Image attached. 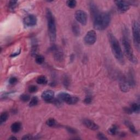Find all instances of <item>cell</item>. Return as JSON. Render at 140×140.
<instances>
[{
  "label": "cell",
  "mask_w": 140,
  "mask_h": 140,
  "mask_svg": "<svg viewBox=\"0 0 140 140\" xmlns=\"http://www.w3.org/2000/svg\"><path fill=\"white\" fill-rule=\"evenodd\" d=\"M94 27L96 30L102 31L108 27L111 22V15L108 12H99L92 19Z\"/></svg>",
  "instance_id": "6da1fadb"
},
{
  "label": "cell",
  "mask_w": 140,
  "mask_h": 140,
  "mask_svg": "<svg viewBox=\"0 0 140 140\" xmlns=\"http://www.w3.org/2000/svg\"><path fill=\"white\" fill-rule=\"evenodd\" d=\"M108 37L111 49L115 58L120 64L123 65L125 63L124 57L119 42L116 37L112 34H108Z\"/></svg>",
  "instance_id": "7a4b0ae2"
},
{
  "label": "cell",
  "mask_w": 140,
  "mask_h": 140,
  "mask_svg": "<svg viewBox=\"0 0 140 140\" xmlns=\"http://www.w3.org/2000/svg\"><path fill=\"white\" fill-rule=\"evenodd\" d=\"M46 18L47 21L48 30L50 41L52 43L55 42L56 38V28L55 20L52 12L49 8L46 9Z\"/></svg>",
  "instance_id": "3957f363"
},
{
  "label": "cell",
  "mask_w": 140,
  "mask_h": 140,
  "mask_svg": "<svg viewBox=\"0 0 140 140\" xmlns=\"http://www.w3.org/2000/svg\"><path fill=\"white\" fill-rule=\"evenodd\" d=\"M124 32L123 34V37L122 38L121 42L124 48L125 55H126L128 59L131 63L134 64H137L138 60L134 55L133 49L132 48L130 39H129L128 34H127L128 31L127 32L126 30H125L124 31Z\"/></svg>",
  "instance_id": "277c9868"
},
{
  "label": "cell",
  "mask_w": 140,
  "mask_h": 140,
  "mask_svg": "<svg viewBox=\"0 0 140 140\" xmlns=\"http://www.w3.org/2000/svg\"><path fill=\"white\" fill-rule=\"evenodd\" d=\"M132 36L135 46L138 51L140 48V34L139 24L137 21H134L132 25Z\"/></svg>",
  "instance_id": "5b68a950"
},
{
  "label": "cell",
  "mask_w": 140,
  "mask_h": 140,
  "mask_svg": "<svg viewBox=\"0 0 140 140\" xmlns=\"http://www.w3.org/2000/svg\"><path fill=\"white\" fill-rule=\"evenodd\" d=\"M57 98L60 100L62 102H66L69 105H74L79 101V99L77 96H72L68 94V93L64 92L59 93L58 96H57Z\"/></svg>",
  "instance_id": "8992f818"
},
{
  "label": "cell",
  "mask_w": 140,
  "mask_h": 140,
  "mask_svg": "<svg viewBox=\"0 0 140 140\" xmlns=\"http://www.w3.org/2000/svg\"><path fill=\"white\" fill-rule=\"evenodd\" d=\"M75 18L82 25H85L87 23L88 16L85 12L82 10H78L75 13Z\"/></svg>",
  "instance_id": "52a82bcc"
},
{
  "label": "cell",
  "mask_w": 140,
  "mask_h": 140,
  "mask_svg": "<svg viewBox=\"0 0 140 140\" xmlns=\"http://www.w3.org/2000/svg\"><path fill=\"white\" fill-rule=\"evenodd\" d=\"M97 36L95 31L90 30L85 35L84 41L88 45H93L96 41Z\"/></svg>",
  "instance_id": "ba28073f"
},
{
  "label": "cell",
  "mask_w": 140,
  "mask_h": 140,
  "mask_svg": "<svg viewBox=\"0 0 140 140\" xmlns=\"http://www.w3.org/2000/svg\"><path fill=\"white\" fill-rule=\"evenodd\" d=\"M114 2L117 6L118 11L121 13L127 12L129 8H130V5L129 1H117Z\"/></svg>",
  "instance_id": "9c48e42d"
},
{
  "label": "cell",
  "mask_w": 140,
  "mask_h": 140,
  "mask_svg": "<svg viewBox=\"0 0 140 140\" xmlns=\"http://www.w3.org/2000/svg\"><path fill=\"white\" fill-rule=\"evenodd\" d=\"M37 22V18L33 14H30L25 18L24 19V24L25 26L31 27L35 26Z\"/></svg>",
  "instance_id": "30bf717a"
},
{
  "label": "cell",
  "mask_w": 140,
  "mask_h": 140,
  "mask_svg": "<svg viewBox=\"0 0 140 140\" xmlns=\"http://www.w3.org/2000/svg\"><path fill=\"white\" fill-rule=\"evenodd\" d=\"M52 51L54 53V56L55 59L57 61H62L64 59V53L62 49L56 45H53L52 48Z\"/></svg>",
  "instance_id": "8fae6325"
},
{
  "label": "cell",
  "mask_w": 140,
  "mask_h": 140,
  "mask_svg": "<svg viewBox=\"0 0 140 140\" xmlns=\"http://www.w3.org/2000/svg\"><path fill=\"white\" fill-rule=\"evenodd\" d=\"M119 86L121 90L124 92H128L130 89V86L128 83L127 78L123 76L120 77Z\"/></svg>",
  "instance_id": "7c38bea8"
},
{
  "label": "cell",
  "mask_w": 140,
  "mask_h": 140,
  "mask_svg": "<svg viewBox=\"0 0 140 140\" xmlns=\"http://www.w3.org/2000/svg\"><path fill=\"white\" fill-rule=\"evenodd\" d=\"M41 98L46 102H52L54 98V92L51 90H47L42 93Z\"/></svg>",
  "instance_id": "4fadbf2b"
},
{
  "label": "cell",
  "mask_w": 140,
  "mask_h": 140,
  "mask_svg": "<svg viewBox=\"0 0 140 140\" xmlns=\"http://www.w3.org/2000/svg\"><path fill=\"white\" fill-rule=\"evenodd\" d=\"M83 124L88 129L91 130H98L99 129V127L98 124H96L94 121L90 119H84L83 121Z\"/></svg>",
  "instance_id": "5bb4252c"
},
{
  "label": "cell",
  "mask_w": 140,
  "mask_h": 140,
  "mask_svg": "<svg viewBox=\"0 0 140 140\" xmlns=\"http://www.w3.org/2000/svg\"><path fill=\"white\" fill-rule=\"evenodd\" d=\"M89 7H90V10L91 16L92 19H93L97 15V14L100 12V11L95 3H94L93 2H90Z\"/></svg>",
  "instance_id": "9a60e30c"
},
{
  "label": "cell",
  "mask_w": 140,
  "mask_h": 140,
  "mask_svg": "<svg viewBox=\"0 0 140 140\" xmlns=\"http://www.w3.org/2000/svg\"><path fill=\"white\" fill-rule=\"evenodd\" d=\"M127 79L129 85L130 86V88H134L136 85V82L135 81L134 75L132 72V71H130L129 72L128 77Z\"/></svg>",
  "instance_id": "2e32d148"
},
{
  "label": "cell",
  "mask_w": 140,
  "mask_h": 140,
  "mask_svg": "<svg viewBox=\"0 0 140 140\" xmlns=\"http://www.w3.org/2000/svg\"><path fill=\"white\" fill-rule=\"evenodd\" d=\"M72 30L75 36H79L81 35V28L76 22H73L72 24Z\"/></svg>",
  "instance_id": "e0dca14e"
},
{
  "label": "cell",
  "mask_w": 140,
  "mask_h": 140,
  "mask_svg": "<svg viewBox=\"0 0 140 140\" xmlns=\"http://www.w3.org/2000/svg\"><path fill=\"white\" fill-rule=\"evenodd\" d=\"M21 128V124L20 122H15L11 125V130L14 133H17L18 132Z\"/></svg>",
  "instance_id": "ac0fdd59"
},
{
  "label": "cell",
  "mask_w": 140,
  "mask_h": 140,
  "mask_svg": "<svg viewBox=\"0 0 140 140\" xmlns=\"http://www.w3.org/2000/svg\"><path fill=\"white\" fill-rule=\"evenodd\" d=\"M125 124L126 125V126L129 129V130H130V131L134 134H137L138 132L136 129L135 128V126L134 124H132L131 121H129V120H125Z\"/></svg>",
  "instance_id": "d6986e66"
},
{
  "label": "cell",
  "mask_w": 140,
  "mask_h": 140,
  "mask_svg": "<svg viewBox=\"0 0 140 140\" xmlns=\"http://www.w3.org/2000/svg\"><path fill=\"white\" fill-rule=\"evenodd\" d=\"M9 117L8 113L7 112H2L1 114V116H0V124L2 125L3 123H5V122L8 119Z\"/></svg>",
  "instance_id": "ffe728a7"
},
{
  "label": "cell",
  "mask_w": 140,
  "mask_h": 140,
  "mask_svg": "<svg viewBox=\"0 0 140 140\" xmlns=\"http://www.w3.org/2000/svg\"><path fill=\"white\" fill-rule=\"evenodd\" d=\"M130 108H131L132 112H134V113H137V114H138L139 113L140 107H139V105L138 103H132L131 106Z\"/></svg>",
  "instance_id": "44dd1931"
},
{
  "label": "cell",
  "mask_w": 140,
  "mask_h": 140,
  "mask_svg": "<svg viewBox=\"0 0 140 140\" xmlns=\"http://www.w3.org/2000/svg\"><path fill=\"white\" fill-rule=\"evenodd\" d=\"M63 84L65 86V87L68 89L70 87V80L69 77L67 75H64L63 77Z\"/></svg>",
  "instance_id": "7402d4cb"
},
{
  "label": "cell",
  "mask_w": 140,
  "mask_h": 140,
  "mask_svg": "<svg viewBox=\"0 0 140 140\" xmlns=\"http://www.w3.org/2000/svg\"><path fill=\"white\" fill-rule=\"evenodd\" d=\"M108 133L111 135H116L118 132V127L116 125H114L113 126L110 128L108 130Z\"/></svg>",
  "instance_id": "603a6c76"
},
{
  "label": "cell",
  "mask_w": 140,
  "mask_h": 140,
  "mask_svg": "<svg viewBox=\"0 0 140 140\" xmlns=\"http://www.w3.org/2000/svg\"><path fill=\"white\" fill-rule=\"evenodd\" d=\"M36 82L39 84H45L47 83V80L45 76H41L37 78Z\"/></svg>",
  "instance_id": "cb8c5ba5"
},
{
  "label": "cell",
  "mask_w": 140,
  "mask_h": 140,
  "mask_svg": "<svg viewBox=\"0 0 140 140\" xmlns=\"http://www.w3.org/2000/svg\"><path fill=\"white\" fill-rule=\"evenodd\" d=\"M37 51H38V45L36 43H35L32 46L31 49V55L32 56H36L37 55Z\"/></svg>",
  "instance_id": "d4e9b609"
},
{
  "label": "cell",
  "mask_w": 140,
  "mask_h": 140,
  "mask_svg": "<svg viewBox=\"0 0 140 140\" xmlns=\"http://www.w3.org/2000/svg\"><path fill=\"white\" fill-rule=\"evenodd\" d=\"M35 61L38 64H42L44 61V57L41 55H37L35 57Z\"/></svg>",
  "instance_id": "484cf974"
},
{
  "label": "cell",
  "mask_w": 140,
  "mask_h": 140,
  "mask_svg": "<svg viewBox=\"0 0 140 140\" xmlns=\"http://www.w3.org/2000/svg\"><path fill=\"white\" fill-rule=\"evenodd\" d=\"M46 124L50 127H53L56 125V121L54 118H50L46 121Z\"/></svg>",
  "instance_id": "4316f807"
},
{
  "label": "cell",
  "mask_w": 140,
  "mask_h": 140,
  "mask_svg": "<svg viewBox=\"0 0 140 140\" xmlns=\"http://www.w3.org/2000/svg\"><path fill=\"white\" fill-rule=\"evenodd\" d=\"M18 1H10L8 3V7L9 9L13 10L18 6Z\"/></svg>",
  "instance_id": "83f0119b"
},
{
  "label": "cell",
  "mask_w": 140,
  "mask_h": 140,
  "mask_svg": "<svg viewBox=\"0 0 140 140\" xmlns=\"http://www.w3.org/2000/svg\"><path fill=\"white\" fill-rule=\"evenodd\" d=\"M38 102V98H37L36 96H34L31 99L30 103H29V106L30 107L35 106H36L37 105Z\"/></svg>",
  "instance_id": "f1b7e54d"
},
{
  "label": "cell",
  "mask_w": 140,
  "mask_h": 140,
  "mask_svg": "<svg viewBox=\"0 0 140 140\" xmlns=\"http://www.w3.org/2000/svg\"><path fill=\"white\" fill-rule=\"evenodd\" d=\"M20 99L21 101H22L23 102H26L30 101V97L29 95H28L27 94H23L20 96Z\"/></svg>",
  "instance_id": "f546056e"
},
{
  "label": "cell",
  "mask_w": 140,
  "mask_h": 140,
  "mask_svg": "<svg viewBox=\"0 0 140 140\" xmlns=\"http://www.w3.org/2000/svg\"><path fill=\"white\" fill-rule=\"evenodd\" d=\"M67 6L71 8H73L76 6L77 2L76 1H67L66 2Z\"/></svg>",
  "instance_id": "4dcf8cb0"
},
{
  "label": "cell",
  "mask_w": 140,
  "mask_h": 140,
  "mask_svg": "<svg viewBox=\"0 0 140 140\" xmlns=\"http://www.w3.org/2000/svg\"><path fill=\"white\" fill-rule=\"evenodd\" d=\"M37 90H38V88L37 86L34 85L30 86L29 88H28V91L31 93L36 92L37 91Z\"/></svg>",
  "instance_id": "1f68e13d"
},
{
  "label": "cell",
  "mask_w": 140,
  "mask_h": 140,
  "mask_svg": "<svg viewBox=\"0 0 140 140\" xmlns=\"http://www.w3.org/2000/svg\"><path fill=\"white\" fill-rule=\"evenodd\" d=\"M66 130H67V131L69 132V133H70V134H76L77 133V131L75 130L74 129H73L72 128L70 127H66Z\"/></svg>",
  "instance_id": "d6a6232c"
},
{
  "label": "cell",
  "mask_w": 140,
  "mask_h": 140,
  "mask_svg": "<svg viewBox=\"0 0 140 140\" xmlns=\"http://www.w3.org/2000/svg\"><path fill=\"white\" fill-rule=\"evenodd\" d=\"M17 82H18V79L16 77H14L10 78L9 80V83L11 85H14L16 84L17 83Z\"/></svg>",
  "instance_id": "836d02e7"
},
{
  "label": "cell",
  "mask_w": 140,
  "mask_h": 140,
  "mask_svg": "<svg viewBox=\"0 0 140 140\" xmlns=\"http://www.w3.org/2000/svg\"><path fill=\"white\" fill-rule=\"evenodd\" d=\"M97 137L99 139H108V138H107L105 135H103L102 133L99 132V133L97 135Z\"/></svg>",
  "instance_id": "e575fe53"
},
{
  "label": "cell",
  "mask_w": 140,
  "mask_h": 140,
  "mask_svg": "<svg viewBox=\"0 0 140 140\" xmlns=\"http://www.w3.org/2000/svg\"><path fill=\"white\" fill-rule=\"evenodd\" d=\"M92 101V99L91 97L90 96H87L86 97L85 99H84V102L85 104H87V105H88V104H90Z\"/></svg>",
  "instance_id": "d590c367"
},
{
  "label": "cell",
  "mask_w": 140,
  "mask_h": 140,
  "mask_svg": "<svg viewBox=\"0 0 140 140\" xmlns=\"http://www.w3.org/2000/svg\"><path fill=\"white\" fill-rule=\"evenodd\" d=\"M33 136L31 135H25L24 137L22 138L23 139H33Z\"/></svg>",
  "instance_id": "8d00e7d4"
},
{
  "label": "cell",
  "mask_w": 140,
  "mask_h": 140,
  "mask_svg": "<svg viewBox=\"0 0 140 140\" xmlns=\"http://www.w3.org/2000/svg\"><path fill=\"white\" fill-rule=\"evenodd\" d=\"M124 111H125V112H126L127 113L129 114H131L132 113L131 108H128V107H126V108H124Z\"/></svg>",
  "instance_id": "74e56055"
},
{
  "label": "cell",
  "mask_w": 140,
  "mask_h": 140,
  "mask_svg": "<svg viewBox=\"0 0 140 140\" xmlns=\"http://www.w3.org/2000/svg\"><path fill=\"white\" fill-rule=\"evenodd\" d=\"M9 139H17V138H16V137H10L9 138Z\"/></svg>",
  "instance_id": "f35d334b"
}]
</instances>
